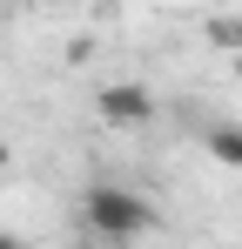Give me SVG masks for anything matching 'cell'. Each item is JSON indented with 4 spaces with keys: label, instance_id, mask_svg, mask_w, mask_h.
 Returning <instances> with one entry per match:
<instances>
[{
    "label": "cell",
    "instance_id": "obj_1",
    "mask_svg": "<svg viewBox=\"0 0 242 249\" xmlns=\"http://www.w3.org/2000/svg\"><path fill=\"white\" fill-rule=\"evenodd\" d=\"M81 222L101 249H135L148 229H155V202L128 182H87L81 189Z\"/></svg>",
    "mask_w": 242,
    "mask_h": 249
},
{
    "label": "cell",
    "instance_id": "obj_2",
    "mask_svg": "<svg viewBox=\"0 0 242 249\" xmlns=\"http://www.w3.org/2000/svg\"><path fill=\"white\" fill-rule=\"evenodd\" d=\"M94 108H101L108 128H148L155 122V94H148L141 81H108L101 94H94Z\"/></svg>",
    "mask_w": 242,
    "mask_h": 249
},
{
    "label": "cell",
    "instance_id": "obj_3",
    "mask_svg": "<svg viewBox=\"0 0 242 249\" xmlns=\"http://www.w3.org/2000/svg\"><path fill=\"white\" fill-rule=\"evenodd\" d=\"M202 148H208L222 168H242V128H236V122H215L208 135H202Z\"/></svg>",
    "mask_w": 242,
    "mask_h": 249
},
{
    "label": "cell",
    "instance_id": "obj_4",
    "mask_svg": "<svg viewBox=\"0 0 242 249\" xmlns=\"http://www.w3.org/2000/svg\"><path fill=\"white\" fill-rule=\"evenodd\" d=\"M208 34H215V41H222V47H242V20H215Z\"/></svg>",
    "mask_w": 242,
    "mask_h": 249
},
{
    "label": "cell",
    "instance_id": "obj_5",
    "mask_svg": "<svg viewBox=\"0 0 242 249\" xmlns=\"http://www.w3.org/2000/svg\"><path fill=\"white\" fill-rule=\"evenodd\" d=\"M7 168H14V148H7V142H0V175H7Z\"/></svg>",
    "mask_w": 242,
    "mask_h": 249
},
{
    "label": "cell",
    "instance_id": "obj_6",
    "mask_svg": "<svg viewBox=\"0 0 242 249\" xmlns=\"http://www.w3.org/2000/svg\"><path fill=\"white\" fill-rule=\"evenodd\" d=\"M0 249H27V243H20V236H0Z\"/></svg>",
    "mask_w": 242,
    "mask_h": 249
}]
</instances>
